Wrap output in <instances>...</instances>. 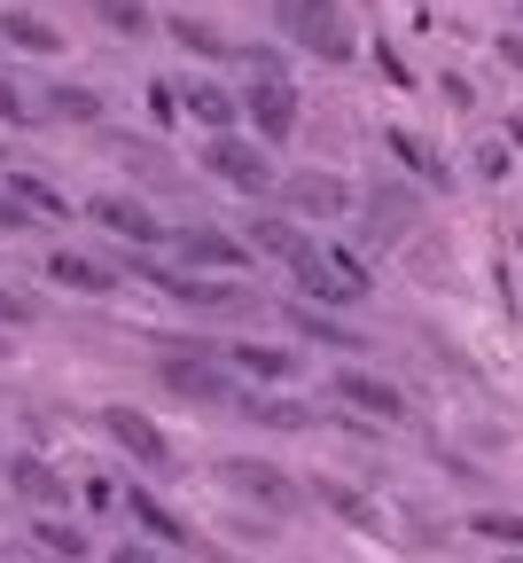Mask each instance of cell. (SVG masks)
Listing matches in <instances>:
<instances>
[{"mask_svg":"<svg viewBox=\"0 0 523 563\" xmlns=\"http://www.w3.org/2000/svg\"><path fill=\"white\" fill-rule=\"evenodd\" d=\"M102 431H110V446L133 454L141 470H173V439H165V422H157V415H141V407L110 399V407H102Z\"/></svg>","mask_w":523,"mask_h":563,"instance_id":"7","label":"cell"},{"mask_svg":"<svg viewBox=\"0 0 523 563\" xmlns=\"http://www.w3.org/2000/svg\"><path fill=\"white\" fill-rule=\"evenodd\" d=\"M508 165H515V141H508V133L477 150V180H508Z\"/></svg>","mask_w":523,"mask_h":563,"instance_id":"33","label":"cell"},{"mask_svg":"<svg viewBox=\"0 0 523 563\" xmlns=\"http://www.w3.org/2000/svg\"><path fill=\"white\" fill-rule=\"evenodd\" d=\"M219 485L235 493V501H251V509H266V517H289L305 493H297V477H281L274 462H258V454H227L219 462Z\"/></svg>","mask_w":523,"mask_h":563,"instance_id":"6","label":"cell"},{"mask_svg":"<svg viewBox=\"0 0 523 563\" xmlns=\"http://www.w3.org/2000/svg\"><path fill=\"white\" fill-rule=\"evenodd\" d=\"M297 118H305V110H297V87L289 79H251L243 87V125L266 141V150H281V141L297 133Z\"/></svg>","mask_w":523,"mask_h":563,"instance_id":"8","label":"cell"},{"mask_svg":"<svg viewBox=\"0 0 523 563\" xmlns=\"http://www.w3.org/2000/svg\"><path fill=\"white\" fill-rule=\"evenodd\" d=\"M110 563H165V548L157 540H125V548H110Z\"/></svg>","mask_w":523,"mask_h":563,"instance_id":"35","label":"cell"},{"mask_svg":"<svg viewBox=\"0 0 523 563\" xmlns=\"http://www.w3.org/2000/svg\"><path fill=\"white\" fill-rule=\"evenodd\" d=\"M321 509H336V517L359 525V532H383V509H376V501H359V493H344V485H321Z\"/></svg>","mask_w":523,"mask_h":563,"instance_id":"29","label":"cell"},{"mask_svg":"<svg viewBox=\"0 0 523 563\" xmlns=\"http://www.w3.org/2000/svg\"><path fill=\"white\" fill-rule=\"evenodd\" d=\"M87 9L118 32V40H148L157 32V16H148V0H87Z\"/></svg>","mask_w":523,"mask_h":563,"instance_id":"24","label":"cell"},{"mask_svg":"<svg viewBox=\"0 0 523 563\" xmlns=\"http://www.w3.org/2000/svg\"><path fill=\"white\" fill-rule=\"evenodd\" d=\"M329 399H344V407H359V415H383V422H399V415H407L399 384H391V376H376V368H336V376H329Z\"/></svg>","mask_w":523,"mask_h":563,"instance_id":"12","label":"cell"},{"mask_svg":"<svg viewBox=\"0 0 523 563\" xmlns=\"http://www.w3.org/2000/svg\"><path fill=\"white\" fill-rule=\"evenodd\" d=\"M9 188H16V196L40 211V220H70V196H63V188H47L40 173H9Z\"/></svg>","mask_w":523,"mask_h":563,"instance_id":"28","label":"cell"},{"mask_svg":"<svg viewBox=\"0 0 523 563\" xmlns=\"http://www.w3.org/2000/svg\"><path fill=\"white\" fill-rule=\"evenodd\" d=\"M0 352H9V329H0Z\"/></svg>","mask_w":523,"mask_h":563,"instance_id":"40","label":"cell"},{"mask_svg":"<svg viewBox=\"0 0 523 563\" xmlns=\"http://www.w3.org/2000/svg\"><path fill=\"white\" fill-rule=\"evenodd\" d=\"M359 211H367V220H359V235L391 251V243H407V235H414L422 188H367V203H359Z\"/></svg>","mask_w":523,"mask_h":563,"instance_id":"10","label":"cell"},{"mask_svg":"<svg viewBox=\"0 0 523 563\" xmlns=\"http://www.w3.org/2000/svg\"><path fill=\"white\" fill-rule=\"evenodd\" d=\"M500 563H523V548H500Z\"/></svg>","mask_w":523,"mask_h":563,"instance_id":"39","label":"cell"},{"mask_svg":"<svg viewBox=\"0 0 523 563\" xmlns=\"http://www.w3.org/2000/svg\"><path fill=\"white\" fill-rule=\"evenodd\" d=\"M281 203H289V220H352V180L344 173H289L281 180Z\"/></svg>","mask_w":523,"mask_h":563,"instance_id":"9","label":"cell"},{"mask_svg":"<svg viewBox=\"0 0 523 563\" xmlns=\"http://www.w3.org/2000/svg\"><path fill=\"white\" fill-rule=\"evenodd\" d=\"M0 165H9V150H0Z\"/></svg>","mask_w":523,"mask_h":563,"instance_id":"41","label":"cell"},{"mask_svg":"<svg viewBox=\"0 0 523 563\" xmlns=\"http://www.w3.org/2000/svg\"><path fill=\"white\" fill-rule=\"evenodd\" d=\"M243 243H251V258H274V266H297V258L313 251V235L297 228V220H251Z\"/></svg>","mask_w":523,"mask_h":563,"instance_id":"18","label":"cell"},{"mask_svg":"<svg viewBox=\"0 0 523 563\" xmlns=\"http://www.w3.org/2000/svg\"><path fill=\"white\" fill-rule=\"evenodd\" d=\"M173 251H180L188 274H235V266H251V243L227 235V228H180Z\"/></svg>","mask_w":523,"mask_h":563,"instance_id":"11","label":"cell"},{"mask_svg":"<svg viewBox=\"0 0 523 563\" xmlns=\"http://www.w3.org/2000/svg\"><path fill=\"white\" fill-rule=\"evenodd\" d=\"M469 532H477L485 548H523V509H477Z\"/></svg>","mask_w":523,"mask_h":563,"instance_id":"27","label":"cell"},{"mask_svg":"<svg viewBox=\"0 0 523 563\" xmlns=\"http://www.w3.org/2000/svg\"><path fill=\"white\" fill-rule=\"evenodd\" d=\"M9 485L24 493L32 509H63V501H70V477H63L55 462H40V454H9Z\"/></svg>","mask_w":523,"mask_h":563,"instance_id":"15","label":"cell"},{"mask_svg":"<svg viewBox=\"0 0 523 563\" xmlns=\"http://www.w3.org/2000/svg\"><path fill=\"white\" fill-rule=\"evenodd\" d=\"M289 282H297V298H313V306H359L367 298V258L359 251H344V243H313L305 258L289 266Z\"/></svg>","mask_w":523,"mask_h":563,"instance_id":"2","label":"cell"},{"mask_svg":"<svg viewBox=\"0 0 523 563\" xmlns=\"http://www.w3.org/2000/svg\"><path fill=\"white\" fill-rule=\"evenodd\" d=\"M125 517H133V532L141 540H157V548H196V532L157 501V493H148V485H125Z\"/></svg>","mask_w":523,"mask_h":563,"instance_id":"14","label":"cell"},{"mask_svg":"<svg viewBox=\"0 0 523 563\" xmlns=\"http://www.w3.org/2000/svg\"><path fill=\"white\" fill-rule=\"evenodd\" d=\"M87 220H94L102 235H118L125 251H157V243H173L165 220H157L141 196H125V188H94V196H87Z\"/></svg>","mask_w":523,"mask_h":563,"instance_id":"5","label":"cell"},{"mask_svg":"<svg viewBox=\"0 0 523 563\" xmlns=\"http://www.w3.org/2000/svg\"><path fill=\"white\" fill-rule=\"evenodd\" d=\"M157 384H165L173 399H188V407H227V415H235V399H243L227 352H165V361H157Z\"/></svg>","mask_w":523,"mask_h":563,"instance_id":"3","label":"cell"},{"mask_svg":"<svg viewBox=\"0 0 523 563\" xmlns=\"http://www.w3.org/2000/svg\"><path fill=\"white\" fill-rule=\"evenodd\" d=\"M40 321V306L24 298V290H9V282H0V329H32Z\"/></svg>","mask_w":523,"mask_h":563,"instance_id":"34","label":"cell"},{"mask_svg":"<svg viewBox=\"0 0 523 563\" xmlns=\"http://www.w3.org/2000/svg\"><path fill=\"white\" fill-rule=\"evenodd\" d=\"M24 228H40V211H32L9 180H0V235H24Z\"/></svg>","mask_w":523,"mask_h":563,"instance_id":"31","label":"cell"},{"mask_svg":"<svg viewBox=\"0 0 523 563\" xmlns=\"http://www.w3.org/2000/svg\"><path fill=\"white\" fill-rule=\"evenodd\" d=\"M148 118H157V125L188 118V102H180V87H173V79H148Z\"/></svg>","mask_w":523,"mask_h":563,"instance_id":"32","label":"cell"},{"mask_svg":"<svg viewBox=\"0 0 523 563\" xmlns=\"http://www.w3.org/2000/svg\"><path fill=\"white\" fill-rule=\"evenodd\" d=\"M289 329L305 336V344H336V352H359V344H367L352 321H336V313H329V306H313V298H297V306H289Z\"/></svg>","mask_w":523,"mask_h":563,"instance_id":"20","label":"cell"},{"mask_svg":"<svg viewBox=\"0 0 523 563\" xmlns=\"http://www.w3.org/2000/svg\"><path fill=\"white\" fill-rule=\"evenodd\" d=\"M180 102H188V118H196L203 133H243V95H227V87L196 79V87H180Z\"/></svg>","mask_w":523,"mask_h":563,"instance_id":"17","label":"cell"},{"mask_svg":"<svg viewBox=\"0 0 523 563\" xmlns=\"http://www.w3.org/2000/svg\"><path fill=\"white\" fill-rule=\"evenodd\" d=\"M32 540H40L47 555H63V563H87V548H94L79 525H70V517H40V525H32Z\"/></svg>","mask_w":523,"mask_h":563,"instance_id":"25","label":"cell"},{"mask_svg":"<svg viewBox=\"0 0 523 563\" xmlns=\"http://www.w3.org/2000/svg\"><path fill=\"white\" fill-rule=\"evenodd\" d=\"M227 368L251 384H281V376H297V352L289 344H227Z\"/></svg>","mask_w":523,"mask_h":563,"instance_id":"21","label":"cell"},{"mask_svg":"<svg viewBox=\"0 0 523 563\" xmlns=\"http://www.w3.org/2000/svg\"><path fill=\"white\" fill-rule=\"evenodd\" d=\"M274 32H281V47L321 55V63H352L359 55V40H352L336 0H274Z\"/></svg>","mask_w":523,"mask_h":563,"instance_id":"1","label":"cell"},{"mask_svg":"<svg viewBox=\"0 0 523 563\" xmlns=\"http://www.w3.org/2000/svg\"><path fill=\"white\" fill-rule=\"evenodd\" d=\"M235 415L266 422V431H305V407H289V399H258V391H243V399H235Z\"/></svg>","mask_w":523,"mask_h":563,"instance_id":"26","label":"cell"},{"mask_svg":"<svg viewBox=\"0 0 523 563\" xmlns=\"http://www.w3.org/2000/svg\"><path fill=\"white\" fill-rule=\"evenodd\" d=\"M188 563H243V555H227V548H203V540H196V548H188Z\"/></svg>","mask_w":523,"mask_h":563,"instance_id":"37","label":"cell"},{"mask_svg":"<svg viewBox=\"0 0 523 563\" xmlns=\"http://www.w3.org/2000/svg\"><path fill=\"white\" fill-rule=\"evenodd\" d=\"M196 165H203L219 188H235V196H266V188H281L258 133H203V157H196Z\"/></svg>","mask_w":523,"mask_h":563,"instance_id":"4","label":"cell"},{"mask_svg":"<svg viewBox=\"0 0 523 563\" xmlns=\"http://www.w3.org/2000/svg\"><path fill=\"white\" fill-rule=\"evenodd\" d=\"M492 55H500V70H523V32H500Z\"/></svg>","mask_w":523,"mask_h":563,"instance_id":"36","label":"cell"},{"mask_svg":"<svg viewBox=\"0 0 523 563\" xmlns=\"http://www.w3.org/2000/svg\"><path fill=\"white\" fill-rule=\"evenodd\" d=\"M40 118H55V125H94V118H102V95H94V87H40Z\"/></svg>","mask_w":523,"mask_h":563,"instance_id":"22","label":"cell"},{"mask_svg":"<svg viewBox=\"0 0 523 563\" xmlns=\"http://www.w3.org/2000/svg\"><path fill=\"white\" fill-rule=\"evenodd\" d=\"M0 40H9L16 55H63V47H70V32H63L55 16L24 9V0H9V9H0Z\"/></svg>","mask_w":523,"mask_h":563,"instance_id":"13","label":"cell"},{"mask_svg":"<svg viewBox=\"0 0 523 563\" xmlns=\"http://www.w3.org/2000/svg\"><path fill=\"white\" fill-rule=\"evenodd\" d=\"M47 282H63V290H79V298H110L118 290V274L102 258H87V251H55L47 258Z\"/></svg>","mask_w":523,"mask_h":563,"instance_id":"19","label":"cell"},{"mask_svg":"<svg viewBox=\"0 0 523 563\" xmlns=\"http://www.w3.org/2000/svg\"><path fill=\"white\" fill-rule=\"evenodd\" d=\"M165 32H173V47H188V55H203V63H227V55H235V40L219 32V24H203V16H165Z\"/></svg>","mask_w":523,"mask_h":563,"instance_id":"23","label":"cell"},{"mask_svg":"<svg viewBox=\"0 0 523 563\" xmlns=\"http://www.w3.org/2000/svg\"><path fill=\"white\" fill-rule=\"evenodd\" d=\"M508 141H515V150H523V110H515V118H508Z\"/></svg>","mask_w":523,"mask_h":563,"instance_id":"38","label":"cell"},{"mask_svg":"<svg viewBox=\"0 0 523 563\" xmlns=\"http://www.w3.org/2000/svg\"><path fill=\"white\" fill-rule=\"evenodd\" d=\"M32 118H40V102L9 79V70H0V125H32Z\"/></svg>","mask_w":523,"mask_h":563,"instance_id":"30","label":"cell"},{"mask_svg":"<svg viewBox=\"0 0 523 563\" xmlns=\"http://www.w3.org/2000/svg\"><path fill=\"white\" fill-rule=\"evenodd\" d=\"M383 150H391V157H399L422 188H454V165H445V157L430 150V141H422L414 125H391V133H383Z\"/></svg>","mask_w":523,"mask_h":563,"instance_id":"16","label":"cell"}]
</instances>
